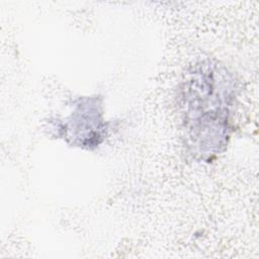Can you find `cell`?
I'll list each match as a JSON object with an SVG mask.
<instances>
[{
	"label": "cell",
	"mask_w": 259,
	"mask_h": 259,
	"mask_svg": "<svg viewBox=\"0 0 259 259\" xmlns=\"http://www.w3.org/2000/svg\"><path fill=\"white\" fill-rule=\"evenodd\" d=\"M181 97L191 147L201 157L215 155L229 137L235 97L231 74L218 63L201 62L186 76Z\"/></svg>",
	"instance_id": "cell-1"
}]
</instances>
